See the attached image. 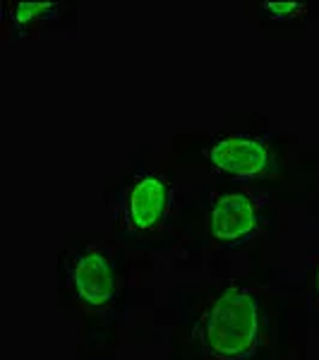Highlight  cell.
I'll use <instances>...</instances> for the list:
<instances>
[{
  "mask_svg": "<svg viewBox=\"0 0 319 360\" xmlns=\"http://www.w3.org/2000/svg\"><path fill=\"white\" fill-rule=\"evenodd\" d=\"M262 303L252 288L233 283L219 295L197 327L207 356L216 360H245L262 341Z\"/></svg>",
  "mask_w": 319,
  "mask_h": 360,
  "instance_id": "cell-1",
  "label": "cell"
},
{
  "mask_svg": "<svg viewBox=\"0 0 319 360\" xmlns=\"http://www.w3.org/2000/svg\"><path fill=\"white\" fill-rule=\"evenodd\" d=\"M204 156L219 173H226V176L233 178H257L269 171L271 166L269 147L262 139L245 135L216 139L211 147L204 149Z\"/></svg>",
  "mask_w": 319,
  "mask_h": 360,
  "instance_id": "cell-2",
  "label": "cell"
},
{
  "mask_svg": "<svg viewBox=\"0 0 319 360\" xmlns=\"http://www.w3.org/2000/svg\"><path fill=\"white\" fill-rule=\"evenodd\" d=\"M259 205L247 193H223L211 207V236L221 243H242L259 231Z\"/></svg>",
  "mask_w": 319,
  "mask_h": 360,
  "instance_id": "cell-3",
  "label": "cell"
},
{
  "mask_svg": "<svg viewBox=\"0 0 319 360\" xmlns=\"http://www.w3.org/2000/svg\"><path fill=\"white\" fill-rule=\"evenodd\" d=\"M70 286L89 307H101L115 293V269L111 259L98 250H84L70 264Z\"/></svg>",
  "mask_w": 319,
  "mask_h": 360,
  "instance_id": "cell-4",
  "label": "cell"
},
{
  "mask_svg": "<svg viewBox=\"0 0 319 360\" xmlns=\"http://www.w3.org/2000/svg\"><path fill=\"white\" fill-rule=\"evenodd\" d=\"M173 202V190L166 178L142 176L125 197V214L132 229L154 231L164 224Z\"/></svg>",
  "mask_w": 319,
  "mask_h": 360,
  "instance_id": "cell-5",
  "label": "cell"
},
{
  "mask_svg": "<svg viewBox=\"0 0 319 360\" xmlns=\"http://www.w3.org/2000/svg\"><path fill=\"white\" fill-rule=\"evenodd\" d=\"M5 10L15 27H32L34 22L51 20L60 10V3H8Z\"/></svg>",
  "mask_w": 319,
  "mask_h": 360,
  "instance_id": "cell-6",
  "label": "cell"
},
{
  "mask_svg": "<svg viewBox=\"0 0 319 360\" xmlns=\"http://www.w3.org/2000/svg\"><path fill=\"white\" fill-rule=\"evenodd\" d=\"M264 13H269V17L276 20H286V17H295L300 13H305L307 5L305 3H262Z\"/></svg>",
  "mask_w": 319,
  "mask_h": 360,
  "instance_id": "cell-7",
  "label": "cell"
},
{
  "mask_svg": "<svg viewBox=\"0 0 319 360\" xmlns=\"http://www.w3.org/2000/svg\"><path fill=\"white\" fill-rule=\"evenodd\" d=\"M315 288H317V298H319V264H317V271H315Z\"/></svg>",
  "mask_w": 319,
  "mask_h": 360,
  "instance_id": "cell-8",
  "label": "cell"
}]
</instances>
